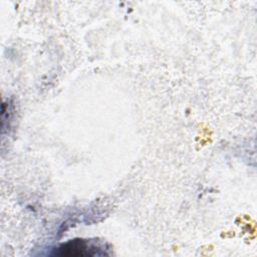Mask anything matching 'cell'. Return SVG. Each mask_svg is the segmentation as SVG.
Wrapping results in <instances>:
<instances>
[{"label": "cell", "mask_w": 257, "mask_h": 257, "mask_svg": "<svg viewBox=\"0 0 257 257\" xmlns=\"http://www.w3.org/2000/svg\"><path fill=\"white\" fill-rule=\"evenodd\" d=\"M53 255L57 256H102L106 255L105 248L96 240L75 239L55 248Z\"/></svg>", "instance_id": "1"}]
</instances>
